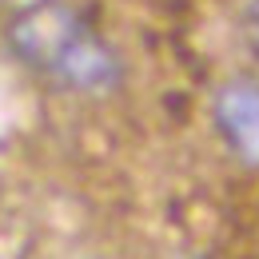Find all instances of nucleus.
Segmentation results:
<instances>
[{
    "label": "nucleus",
    "instance_id": "nucleus-1",
    "mask_svg": "<svg viewBox=\"0 0 259 259\" xmlns=\"http://www.w3.org/2000/svg\"><path fill=\"white\" fill-rule=\"evenodd\" d=\"M84 28H88V20L72 0H24L4 20V48L16 64L48 76L56 56Z\"/></svg>",
    "mask_w": 259,
    "mask_h": 259
},
{
    "label": "nucleus",
    "instance_id": "nucleus-2",
    "mask_svg": "<svg viewBox=\"0 0 259 259\" xmlns=\"http://www.w3.org/2000/svg\"><path fill=\"white\" fill-rule=\"evenodd\" d=\"M48 80L72 96H112L124 84V56L116 52L112 40H104L88 24L56 56V64L48 68Z\"/></svg>",
    "mask_w": 259,
    "mask_h": 259
},
{
    "label": "nucleus",
    "instance_id": "nucleus-3",
    "mask_svg": "<svg viewBox=\"0 0 259 259\" xmlns=\"http://www.w3.org/2000/svg\"><path fill=\"white\" fill-rule=\"evenodd\" d=\"M211 120L239 163L259 171V80L255 76H227L211 92Z\"/></svg>",
    "mask_w": 259,
    "mask_h": 259
},
{
    "label": "nucleus",
    "instance_id": "nucleus-4",
    "mask_svg": "<svg viewBox=\"0 0 259 259\" xmlns=\"http://www.w3.org/2000/svg\"><path fill=\"white\" fill-rule=\"evenodd\" d=\"M239 32H243L247 52L259 60V0H247V8H243V16H239Z\"/></svg>",
    "mask_w": 259,
    "mask_h": 259
},
{
    "label": "nucleus",
    "instance_id": "nucleus-5",
    "mask_svg": "<svg viewBox=\"0 0 259 259\" xmlns=\"http://www.w3.org/2000/svg\"><path fill=\"white\" fill-rule=\"evenodd\" d=\"M0 4H4V8H16V4H24V0H0Z\"/></svg>",
    "mask_w": 259,
    "mask_h": 259
}]
</instances>
